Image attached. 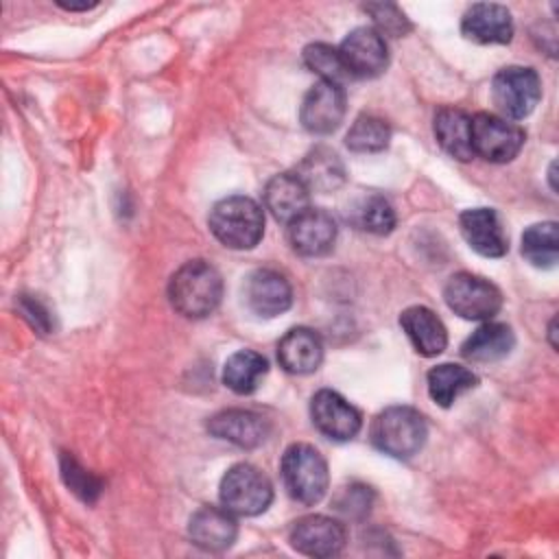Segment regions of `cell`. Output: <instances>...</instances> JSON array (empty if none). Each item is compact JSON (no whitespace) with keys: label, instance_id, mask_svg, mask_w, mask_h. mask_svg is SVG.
Returning <instances> with one entry per match:
<instances>
[{"label":"cell","instance_id":"22","mask_svg":"<svg viewBox=\"0 0 559 559\" xmlns=\"http://www.w3.org/2000/svg\"><path fill=\"white\" fill-rule=\"evenodd\" d=\"M515 334L507 323L485 321L461 345V354L469 362H496L511 354Z\"/></svg>","mask_w":559,"mask_h":559},{"label":"cell","instance_id":"27","mask_svg":"<svg viewBox=\"0 0 559 559\" xmlns=\"http://www.w3.org/2000/svg\"><path fill=\"white\" fill-rule=\"evenodd\" d=\"M522 255L537 269H550L559 258V234L555 221L535 223L522 234Z\"/></svg>","mask_w":559,"mask_h":559},{"label":"cell","instance_id":"9","mask_svg":"<svg viewBox=\"0 0 559 559\" xmlns=\"http://www.w3.org/2000/svg\"><path fill=\"white\" fill-rule=\"evenodd\" d=\"M341 63L347 76L373 79L389 66L386 39L371 26H358L338 46Z\"/></svg>","mask_w":559,"mask_h":559},{"label":"cell","instance_id":"29","mask_svg":"<svg viewBox=\"0 0 559 559\" xmlns=\"http://www.w3.org/2000/svg\"><path fill=\"white\" fill-rule=\"evenodd\" d=\"M389 142L391 127L373 114L358 116L345 135V144L354 153H380L389 146Z\"/></svg>","mask_w":559,"mask_h":559},{"label":"cell","instance_id":"32","mask_svg":"<svg viewBox=\"0 0 559 559\" xmlns=\"http://www.w3.org/2000/svg\"><path fill=\"white\" fill-rule=\"evenodd\" d=\"M373 502V491L367 485L360 483H349L345 487H341L334 496V509L345 515V518H365L371 509Z\"/></svg>","mask_w":559,"mask_h":559},{"label":"cell","instance_id":"3","mask_svg":"<svg viewBox=\"0 0 559 559\" xmlns=\"http://www.w3.org/2000/svg\"><path fill=\"white\" fill-rule=\"evenodd\" d=\"M369 437L380 452L393 459H411L424 448L428 426L413 406H389L371 421Z\"/></svg>","mask_w":559,"mask_h":559},{"label":"cell","instance_id":"25","mask_svg":"<svg viewBox=\"0 0 559 559\" xmlns=\"http://www.w3.org/2000/svg\"><path fill=\"white\" fill-rule=\"evenodd\" d=\"M266 371L269 362L262 354L253 349H238L223 365V384L238 395H249L260 386Z\"/></svg>","mask_w":559,"mask_h":559},{"label":"cell","instance_id":"20","mask_svg":"<svg viewBox=\"0 0 559 559\" xmlns=\"http://www.w3.org/2000/svg\"><path fill=\"white\" fill-rule=\"evenodd\" d=\"M277 360L288 373H312L323 360V343L314 330L293 328L277 343Z\"/></svg>","mask_w":559,"mask_h":559},{"label":"cell","instance_id":"31","mask_svg":"<svg viewBox=\"0 0 559 559\" xmlns=\"http://www.w3.org/2000/svg\"><path fill=\"white\" fill-rule=\"evenodd\" d=\"M365 11L373 20L371 28L378 31L382 37H402L411 31L408 17L395 4L371 2V4H365Z\"/></svg>","mask_w":559,"mask_h":559},{"label":"cell","instance_id":"4","mask_svg":"<svg viewBox=\"0 0 559 559\" xmlns=\"http://www.w3.org/2000/svg\"><path fill=\"white\" fill-rule=\"evenodd\" d=\"M282 480L290 498L301 504H317L330 485L328 463L310 443H293L282 456Z\"/></svg>","mask_w":559,"mask_h":559},{"label":"cell","instance_id":"14","mask_svg":"<svg viewBox=\"0 0 559 559\" xmlns=\"http://www.w3.org/2000/svg\"><path fill=\"white\" fill-rule=\"evenodd\" d=\"M288 242L293 251L306 258L328 253L336 240V223L332 214L319 207H308L295 221L288 223Z\"/></svg>","mask_w":559,"mask_h":559},{"label":"cell","instance_id":"11","mask_svg":"<svg viewBox=\"0 0 559 559\" xmlns=\"http://www.w3.org/2000/svg\"><path fill=\"white\" fill-rule=\"evenodd\" d=\"M290 546L308 557H334L345 548L347 531L341 520L330 515H306L299 518L290 528Z\"/></svg>","mask_w":559,"mask_h":559},{"label":"cell","instance_id":"2","mask_svg":"<svg viewBox=\"0 0 559 559\" xmlns=\"http://www.w3.org/2000/svg\"><path fill=\"white\" fill-rule=\"evenodd\" d=\"M214 238L229 249H253L264 234L262 207L242 194L221 199L207 218Z\"/></svg>","mask_w":559,"mask_h":559},{"label":"cell","instance_id":"23","mask_svg":"<svg viewBox=\"0 0 559 559\" xmlns=\"http://www.w3.org/2000/svg\"><path fill=\"white\" fill-rule=\"evenodd\" d=\"M295 175L304 181V186L310 192L325 194L343 186L345 166L334 151L325 146H317L299 162V166L295 168Z\"/></svg>","mask_w":559,"mask_h":559},{"label":"cell","instance_id":"7","mask_svg":"<svg viewBox=\"0 0 559 559\" xmlns=\"http://www.w3.org/2000/svg\"><path fill=\"white\" fill-rule=\"evenodd\" d=\"M542 96V81L533 68L507 66L493 74L491 98L502 118H526Z\"/></svg>","mask_w":559,"mask_h":559},{"label":"cell","instance_id":"6","mask_svg":"<svg viewBox=\"0 0 559 559\" xmlns=\"http://www.w3.org/2000/svg\"><path fill=\"white\" fill-rule=\"evenodd\" d=\"M448 308L469 321H489L502 308L500 288L474 273H454L443 288Z\"/></svg>","mask_w":559,"mask_h":559},{"label":"cell","instance_id":"30","mask_svg":"<svg viewBox=\"0 0 559 559\" xmlns=\"http://www.w3.org/2000/svg\"><path fill=\"white\" fill-rule=\"evenodd\" d=\"M304 63L310 72H314L319 76V81H332V83H341L345 74V68L341 63V55L338 48H332L330 44H310L304 48Z\"/></svg>","mask_w":559,"mask_h":559},{"label":"cell","instance_id":"8","mask_svg":"<svg viewBox=\"0 0 559 559\" xmlns=\"http://www.w3.org/2000/svg\"><path fill=\"white\" fill-rule=\"evenodd\" d=\"M526 133L520 124L498 116L480 111L472 118V148L493 164L511 162L524 146Z\"/></svg>","mask_w":559,"mask_h":559},{"label":"cell","instance_id":"34","mask_svg":"<svg viewBox=\"0 0 559 559\" xmlns=\"http://www.w3.org/2000/svg\"><path fill=\"white\" fill-rule=\"evenodd\" d=\"M20 308H22L24 317L33 323V328L44 330V332L48 330V317H46V312L41 310V306H39L35 299L22 297V299H20Z\"/></svg>","mask_w":559,"mask_h":559},{"label":"cell","instance_id":"15","mask_svg":"<svg viewBox=\"0 0 559 559\" xmlns=\"http://www.w3.org/2000/svg\"><path fill=\"white\" fill-rule=\"evenodd\" d=\"M245 301L260 317H277L293 304L288 280L273 269H258L245 282Z\"/></svg>","mask_w":559,"mask_h":559},{"label":"cell","instance_id":"16","mask_svg":"<svg viewBox=\"0 0 559 559\" xmlns=\"http://www.w3.org/2000/svg\"><path fill=\"white\" fill-rule=\"evenodd\" d=\"M461 33L476 44H509L513 37V17L502 4L476 2L463 13Z\"/></svg>","mask_w":559,"mask_h":559},{"label":"cell","instance_id":"18","mask_svg":"<svg viewBox=\"0 0 559 559\" xmlns=\"http://www.w3.org/2000/svg\"><path fill=\"white\" fill-rule=\"evenodd\" d=\"M210 435L216 439L229 441L238 448H258L266 435H269V424L262 415L245 408H227L210 417L207 421Z\"/></svg>","mask_w":559,"mask_h":559},{"label":"cell","instance_id":"12","mask_svg":"<svg viewBox=\"0 0 559 559\" xmlns=\"http://www.w3.org/2000/svg\"><path fill=\"white\" fill-rule=\"evenodd\" d=\"M310 419L321 435L334 441L354 439L362 426L358 408L332 389H321L312 395Z\"/></svg>","mask_w":559,"mask_h":559},{"label":"cell","instance_id":"17","mask_svg":"<svg viewBox=\"0 0 559 559\" xmlns=\"http://www.w3.org/2000/svg\"><path fill=\"white\" fill-rule=\"evenodd\" d=\"M188 535L203 550H227L238 537L236 515L225 507H201L188 522Z\"/></svg>","mask_w":559,"mask_h":559},{"label":"cell","instance_id":"1","mask_svg":"<svg viewBox=\"0 0 559 559\" xmlns=\"http://www.w3.org/2000/svg\"><path fill=\"white\" fill-rule=\"evenodd\" d=\"M168 299L179 314L203 319L212 314L223 299V277L210 262L188 260L170 275Z\"/></svg>","mask_w":559,"mask_h":559},{"label":"cell","instance_id":"10","mask_svg":"<svg viewBox=\"0 0 559 559\" xmlns=\"http://www.w3.org/2000/svg\"><path fill=\"white\" fill-rule=\"evenodd\" d=\"M345 118V90L341 83L317 81L304 96L299 120L306 131L328 135L341 127Z\"/></svg>","mask_w":559,"mask_h":559},{"label":"cell","instance_id":"13","mask_svg":"<svg viewBox=\"0 0 559 559\" xmlns=\"http://www.w3.org/2000/svg\"><path fill=\"white\" fill-rule=\"evenodd\" d=\"M459 227L465 242L485 258H502L509 251V238L500 216L491 207H469L461 212Z\"/></svg>","mask_w":559,"mask_h":559},{"label":"cell","instance_id":"28","mask_svg":"<svg viewBox=\"0 0 559 559\" xmlns=\"http://www.w3.org/2000/svg\"><path fill=\"white\" fill-rule=\"evenodd\" d=\"M347 218L354 223L356 229L367 231V234H376V236L391 234L393 227H395V210L380 194H369V197L358 199L352 205Z\"/></svg>","mask_w":559,"mask_h":559},{"label":"cell","instance_id":"24","mask_svg":"<svg viewBox=\"0 0 559 559\" xmlns=\"http://www.w3.org/2000/svg\"><path fill=\"white\" fill-rule=\"evenodd\" d=\"M435 138L450 157L459 162H469L474 157L472 116L463 109L441 107L435 116Z\"/></svg>","mask_w":559,"mask_h":559},{"label":"cell","instance_id":"33","mask_svg":"<svg viewBox=\"0 0 559 559\" xmlns=\"http://www.w3.org/2000/svg\"><path fill=\"white\" fill-rule=\"evenodd\" d=\"M61 474H63L66 485H68L79 498H83L85 502H92V500L98 496V491H100L98 478H94L90 472H85L70 454H63V456H61Z\"/></svg>","mask_w":559,"mask_h":559},{"label":"cell","instance_id":"19","mask_svg":"<svg viewBox=\"0 0 559 559\" xmlns=\"http://www.w3.org/2000/svg\"><path fill=\"white\" fill-rule=\"evenodd\" d=\"M262 197L271 216L286 225L310 207V190L295 173L273 175L266 181Z\"/></svg>","mask_w":559,"mask_h":559},{"label":"cell","instance_id":"5","mask_svg":"<svg viewBox=\"0 0 559 559\" xmlns=\"http://www.w3.org/2000/svg\"><path fill=\"white\" fill-rule=\"evenodd\" d=\"M218 496L221 504L234 515L253 518L269 509L273 500V485L255 465L236 463L221 478Z\"/></svg>","mask_w":559,"mask_h":559},{"label":"cell","instance_id":"26","mask_svg":"<svg viewBox=\"0 0 559 559\" xmlns=\"http://www.w3.org/2000/svg\"><path fill=\"white\" fill-rule=\"evenodd\" d=\"M426 382H428V395L432 397V402L448 408L454 404V400L461 393L474 389L478 378L472 373V369H467L463 365L443 362L428 371Z\"/></svg>","mask_w":559,"mask_h":559},{"label":"cell","instance_id":"21","mask_svg":"<svg viewBox=\"0 0 559 559\" xmlns=\"http://www.w3.org/2000/svg\"><path fill=\"white\" fill-rule=\"evenodd\" d=\"M400 325L421 356H437L448 345L443 321L426 306H411L400 314Z\"/></svg>","mask_w":559,"mask_h":559}]
</instances>
